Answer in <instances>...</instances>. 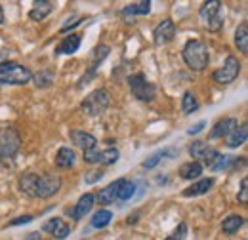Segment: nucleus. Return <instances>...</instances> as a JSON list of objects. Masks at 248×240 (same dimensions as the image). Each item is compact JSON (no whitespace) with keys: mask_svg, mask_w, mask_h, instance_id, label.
Wrapping results in <instances>:
<instances>
[{"mask_svg":"<svg viewBox=\"0 0 248 240\" xmlns=\"http://www.w3.org/2000/svg\"><path fill=\"white\" fill-rule=\"evenodd\" d=\"M160 156H164V152H162V150H158V152H155V154H151L147 160H143V164H141V166H143L145 170H151V168H155L156 164L160 162Z\"/></svg>","mask_w":248,"mask_h":240,"instance_id":"obj_32","label":"nucleus"},{"mask_svg":"<svg viewBox=\"0 0 248 240\" xmlns=\"http://www.w3.org/2000/svg\"><path fill=\"white\" fill-rule=\"evenodd\" d=\"M164 240H184V239H180V237H174V235H172V237H166Z\"/></svg>","mask_w":248,"mask_h":240,"instance_id":"obj_41","label":"nucleus"},{"mask_svg":"<svg viewBox=\"0 0 248 240\" xmlns=\"http://www.w3.org/2000/svg\"><path fill=\"white\" fill-rule=\"evenodd\" d=\"M69 137H71V141H73L77 147H80V149H84V150L95 149V145H97V139L93 137L92 134L82 132V130H71Z\"/></svg>","mask_w":248,"mask_h":240,"instance_id":"obj_14","label":"nucleus"},{"mask_svg":"<svg viewBox=\"0 0 248 240\" xmlns=\"http://www.w3.org/2000/svg\"><path fill=\"white\" fill-rule=\"evenodd\" d=\"M235 44L239 52L248 54V23H241L235 30Z\"/></svg>","mask_w":248,"mask_h":240,"instance_id":"obj_27","label":"nucleus"},{"mask_svg":"<svg viewBox=\"0 0 248 240\" xmlns=\"http://www.w3.org/2000/svg\"><path fill=\"white\" fill-rule=\"evenodd\" d=\"M109 107V91L99 88L86 95V99L80 103V111L88 117H101Z\"/></svg>","mask_w":248,"mask_h":240,"instance_id":"obj_4","label":"nucleus"},{"mask_svg":"<svg viewBox=\"0 0 248 240\" xmlns=\"http://www.w3.org/2000/svg\"><path fill=\"white\" fill-rule=\"evenodd\" d=\"M25 240H40V233H36V231H34V233H29Z\"/></svg>","mask_w":248,"mask_h":240,"instance_id":"obj_39","label":"nucleus"},{"mask_svg":"<svg viewBox=\"0 0 248 240\" xmlns=\"http://www.w3.org/2000/svg\"><path fill=\"white\" fill-rule=\"evenodd\" d=\"M19 189L31 198H50L62 189V178L56 174H21Z\"/></svg>","mask_w":248,"mask_h":240,"instance_id":"obj_1","label":"nucleus"},{"mask_svg":"<svg viewBox=\"0 0 248 240\" xmlns=\"http://www.w3.org/2000/svg\"><path fill=\"white\" fill-rule=\"evenodd\" d=\"M31 80L34 82L36 88H50L54 84V80H56V73L50 71V69H40V73L32 75Z\"/></svg>","mask_w":248,"mask_h":240,"instance_id":"obj_24","label":"nucleus"},{"mask_svg":"<svg viewBox=\"0 0 248 240\" xmlns=\"http://www.w3.org/2000/svg\"><path fill=\"white\" fill-rule=\"evenodd\" d=\"M204 126H206V122H204V120H201V122H197L195 126H191V128L187 130V134H189V135H195V134L202 132V128H204Z\"/></svg>","mask_w":248,"mask_h":240,"instance_id":"obj_36","label":"nucleus"},{"mask_svg":"<svg viewBox=\"0 0 248 240\" xmlns=\"http://www.w3.org/2000/svg\"><path fill=\"white\" fill-rule=\"evenodd\" d=\"M239 126L237 119H223L214 124V128L210 130V139H219V137H227L235 128Z\"/></svg>","mask_w":248,"mask_h":240,"instance_id":"obj_15","label":"nucleus"},{"mask_svg":"<svg viewBox=\"0 0 248 240\" xmlns=\"http://www.w3.org/2000/svg\"><path fill=\"white\" fill-rule=\"evenodd\" d=\"M243 225H245V217H243V215H237V213H231V215H227V217L223 219L221 231H223L225 235H235Z\"/></svg>","mask_w":248,"mask_h":240,"instance_id":"obj_23","label":"nucleus"},{"mask_svg":"<svg viewBox=\"0 0 248 240\" xmlns=\"http://www.w3.org/2000/svg\"><path fill=\"white\" fill-rule=\"evenodd\" d=\"M199 17L202 19L204 27L212 32L223 27V14H221V2L219 0H210V2H204L201 8H199Z\"/></svg>","mask_w":248,"mask_h":240,"instance_id":"obj_5","label":"nucleus"},{"mask_svg":"<svg viewBox=\"0 0 248 240\" xmlns=\"http://www.w3.org/2000/svg\"><path fill=\"white\" fill-rule=\"evenodd\" d=\"M186 223H180V229H176V233H174V237H180V239H186Z\"/></svg>","mask_w":248,"mask_h":240,"instance_id":"obj_38","label":"nucleus"},{"mask_svg":"<svg viewBox=\"0 0 248 240\" xmlns=\"http://www.w3.org/2000/svg\"><path fill=\"white\" fill-rule=\"evenodd\" d=\"M247 137H248V126L247 124H241V126H237V128L225 137V145L231 147V149L241 147V145L247 143Z\"/></svg>","mask_w":248,"mask_h":240,"instance_id":"obj_17","label":"nucleus"},{"mask_svg":"<svg viewBox=\"0 0 248 240\" xmlns=\"http://www.w3.org/2000/svg\"><path fill=\"white\" fill-rule=\"evenodd\" d=\"M123 181L124 180H117V181H113V183H109L105 189H101L99 195H97L99 204H111V202H115V200H117V191H119V187L123 185Z\"/></svg>","mask_w":248,"mask_h":240,"instance_id":"obj_21","label":"nucleus"},{"mask_svg":"<svg viewBox=\"0 0 248 240\" xmlns=\"http://www.w3.org/2000/svg\"><path fill=\"white\" fill-rule=\"evenodd\" d=\"M21 147V137L14 126L0 128V158H14Z\"/></svg>","mask_w":248,"mask_h":240,"instance_id":"obj_6","label":"nucleus"},{"mask_svg":"<svg viewBox=\"0 0 248 240\" xmlns=\"http://www.w3.org/2000/svg\"><path fill=\"white\" fill-rule=\"evenodd\" d=\"M32 73L29 67H23L16 61H4L0 63V86L12 84V86H21L31 82Z\"/></svg>","mask_w":248,"mask_h":240,"instance_id":"obj_3","label":"nucleus"},{"mask_svg":"<svg viewBox=\"0 0 248 240\" xmlns=\"http://www.w3.org/2000/svg\"><path fill=\"white\" fill-rule=\"evenodd\" d=\"M151 12V2L149 0H141V2H134V4H128L121 10V15L123 17H134V15H147Z\"/></svg>","mask_w":248,"mask_h":240,"instance_id":"obj_19","label":"nucleus"},{"mask_svg":"<svg viewBox=\"0 0 248 240\" xmlns=\"http://www.w3.org/2000/svg\"><path fill=\"white\" fill-rule=\"evenodd\" d=\"M80 42H82L80 34H77V32H71L69 36H65L62 42H60V46L56 48V54H58V56H62V54H67V56H71V54L78 52V48H80Z\"/></svg>","mask_w":248,"mask_h":240,"instance_id":"obj_16","label":"nucleus"},{"mask_svg":"<svg viewBox=\"0 0 248 240\" xmlns=\"http://www.w3.org/2000/svg\"><path fill=\"white\" fill-rule=\"evenodd\" d=\"M93 200H95V196H93L92 193L82 195V196L78 198V202L75 204V208H67V215H71L73 219H82L88 211L92 210Z\"/></svg>","mask_w":248,"mask_h":240,"instance_id":"obj_13","label":"nucleus"},{"mask_svg":"<svg viewBox=\"0 0 248 240\" xmlns=\"http://www.w3.org/2000/svg\"><path fill=\"white\" fill-rule=\"evenodd\" d=\"M174 36H176V25H174L172 19L160 21L153 29V42H155V46H164V44L172 42Z\"/></svg>","mask_w":248,"mask_h":240,"instance_id":"obj_10","label":"nucleus"},{"mask_svg":"<svg viewBox=\"0 0 248 240\" xmlns=\"http://www.w3.org/2000/svg\"><path fill=\"white\" fill-rule=\"evenodd\" d=\"M206 149H208V145H206L204 141H193L191 147H189V154H191L193 158H202V154H204Z\"/></svg>","mask_w":248,"mask_h":240,"instance_id":"obj_31","label":"nucleus"},{"mask_svg":"<svg viewBox=\"0 0 248 240\" xmlns=\"http://www.w3.org/2000/svg\"><path fill=\"white\" fill-rule=\"evenodd\" d=\"M119 156H121V152H119V149H115V147H109V149H105V150H97V147H95V149L84 150L82 160H84L86 164L111 166V164H115V162L119 160Z\"/></svg>","mask_w":248,"mask_h":240,"instance_id":"obj_9","label":"nucleus"},{"mask_svg":"<svg viewBox=\"0 0 248 240\" xmlns=\"http://www.w3.org/2000/svg\"><path fill=\"white\" fill-rule=\"evenodd\" d=\"M73 164H75V150L69 149V147H62L56 154V166L62 170H67Z\"/></svg>","mask_w":248,"mask_h":240,"instance_id":"obj_25","label":"nucleus"},{"mask_svg":"<svg viewBox=\"0 0 248 240\" xmlns=\"http://www.w3.org/2000/svg\"><path fill=\"white\" fill-rule=\"evenodd\" d=\"M212 185H214L212 178H204V180L195 181L191 187H187L186 191H184V196H201V195H206Z\"/></svg>","mask_w":248,"mask_h":240,"instance_id":"obj_20","label":"nucleus"},{"mask_svg":"<svg viewBox=\"0 0 248 240\" xmlns=\"http://www.w3.org/2000/svg\"><path fill=\"white\" fill-rule=\"evenodd\" d=\"M128 86H130V90H132V95L136 97V99H140V101H153L155 99V86L147 80V76L145 75H141V73H138V75H132L130 78H128Z\"/></svg>","mask_w":248,"mask_h":240,"instance_id":"obj_7","label":"nucleus"},{"mask_svg":"<svg viewBox=\"0 0 248 240\" xmlns=\"http://www.w3.org/2000/svg\"><path fill=\"white\" fill-rule=\"evenodd\" d=\"M134 193H136V185L132 183V181L124 180L123 185L119 187V191H117V200H128V198H132L134 196Z\"/></svg>","mask_w":248,"mask_h":240,"instance_id":"obj_30","label":"nucleus"},{"mask_svg":"<svg viewBox=\"0 0 248 240\" xmlns=\"http://www.w3.org/2000/svg\"><path fill=\"white\" fill-rule=\"evenodd\" d=\"M32 221V215H19V217H16V219H12L10 223H8V227L12 225H23V223H31Z\"/></svg>","mask_w":248,"mask_h":240,"instance_id":"obj_35","label":"nucleus"},{"mask_svg":"<svg viewBox=\"0 0 248 240\" xmlns=\"http://www.w3.org/2000/svg\"><path fill=\"white\" fill-rule=\"evenodd\" d=\"M82 21H84L82 17H80V19H75V21H71V19H69V23H65V25H63V27H62V32H69V30L73 29V27H77V25H80Z\"/></svg>","mask_w":248,"mask_h":240,"instance_id":"obj_37","label":"nucleus"},{"mask_svg":"<svg viewBox=\"0 0 248 240\" xmlns=\"http://www.w3.org/2000/svg\"><path fill=\"white\" fill-rule=\"evenodd\" d=\"M235 160V156H225V154H221V152H217L216 158L212 160V164L208 166L212 172H219V170H225V168H229V164Z\"/></svg>","mask_w":248,"mask_h":240,"instance_id":"obj_29","label":"nucleus"},{"mask_svg":"<svg viewBox=\"0 0 248 240\" xmlns=\"http://www.w3.org/2000/svg\"><path fill=\"white\" fill-rule=\"evenodd\" d=\"M111 219H113V213L109 210H105V208H101V210H97L92 215L90 225H92L93 229H105L111 223Z\"/></svg>","mask_w":248,"mask_h":240,"instance_id":"obj_26","label":"nucleus"},{"mask_svg":"<svg viewBox=\"0 0 248 240\" xmlns=\"http://www.w3.org/2000/svg\"><path fill=\"white\" fill-rule=\"evenodd\" d=\"M109 56V46H97L95 50H93V60H92V65H90V71L80 78V82H78V88H82L84 84H90V80H92L93 76H95V73H97V67L101 65V61L105 60Z\"/></svg>","mask_w":248,"mask_h":240,"instance_id":"obj_11","label":"nucleus"},{"mask_svg":"<svg viewBox=\"0 0 248 240\" xmlns=\"http://www.w3.org/2000/svg\"><path fill=\"white\" fill-rule=\"evenodd\" d=\"M0 23H4V10H2V6H0Z\"/></svg>","mask_w":248,"mask_h":240,"instance_id":"obj_40","label":"nucleus"},{"mask_svg":"<svg viewBox=\"0 0 248 240\" xmlns=\"http://www.w3.org/2000/svg\"><path fill=\"white\" fill-rule=\"evenodd\" d=\"M52 10H54V4H52L50 0L34 2L31 12H29V17H31L32 21H42V19H46V17L52 14Z\"/></svg>","mask_w":248,"mask_h":240,"instance_id":"obj_18","label":"nucleus"},{"mask_svg":"<svg viewBox=\"0 0 248 240\" xmlns=\"http://www.w3.org/2000/svg\"><path fill=\"white\" fill-rule=\"evenodd\" d=\"M237 198H239L241 204H247L248 202V180L247 178H243V181H241V191H239Z\"/></svg>","mask_w":248,"mask_h":240,"instance_id":"obj_33","label":"nucleus"},{"mask_svg":"<svg viewBox=\"0 0 248 240\" xmlns=\"http://www.w3.org/2000/svg\"><path fill=\"white\" fill-rule=\"evenodd\" d=\"M202 174V166L197 162V160H191V162H186L182 164L180 168V178L187 181H193V180H199Z\"/></svg>","mask_w":248,"mask_h":240,"instance_id":"obj_22","label":"nucleus"},{"mask_svg":"<svg viewBox=\"0 0 248 240\" xmlns=\"http://www.w3.org/2000/svg\"><path fill=\"white\" fill-rule=\"evenodd\" d=\"M239 73H241V63H239V60L235 56H227V60L223 61V65L217 71H214L212 78H214V82H217V84L227 86V84H231V82L237 80Z\"/></svg>","mask_w":248,"mask_h":240,"instance_id":"obj_8","label":"nucleus"},{"mask_svg":"<svg viewBox=\"0 0 248 240\" xmlns=\"http://www.w3.org/2000/svg\"><path fill=\"white\" fill-rule=\"evenodd\" d=\"M197 109H199L197 97L193 95V91H186L184 97H182V113H184V115H191V113H195Z\"/></svg>","mask_w":248,"mask_h":240,"instance_id":"obj_28","label":"nucleus"},{"mask_svg":"<svg viewBox=\"0 0 248 240\" xmlns=\"http://www.w3.org/2000/svg\"><path fill=\"white\" fill-rule=\"evenodd\" d=\"M184 61L191 71H204L210 63V54H208V46L202 40H189L184 46Z\"/></svg>","mask_w":248,"mask_h":240,"instance_id":"obj_2","label":"nucleus"},{"mask_svg":"<svg viewBox=\"0 0 248 240\" xmlns=\"http://www.w3.org/2000/svg\"><path fill=\"white\" fill-rule=\"evenodd\" d=\"M42 231H44V233H50V235L54 237V240H63L71 235V227H69L63 219H60V217L48 219V221L42 225Z\"/></svg>","mask_w":248,"mask_h":240,"instance_id":"obj_12","label":"nucleus"},{"mask_svg":"<svg viewBox=\"0 0 248 240\" xmlns=\"http://www.w3.org/2000/svg\"><path fill=\"white\" fill-rule=\"evenodd\" d=\"M103 178V172L101 170H93V172H88L86 176H84V181L86 183H95V181H99Z\"/></svg>","mask_w":248,"mask_h":240,"instance_id":"obj_34","label":"nucleus"}]
</instances>
